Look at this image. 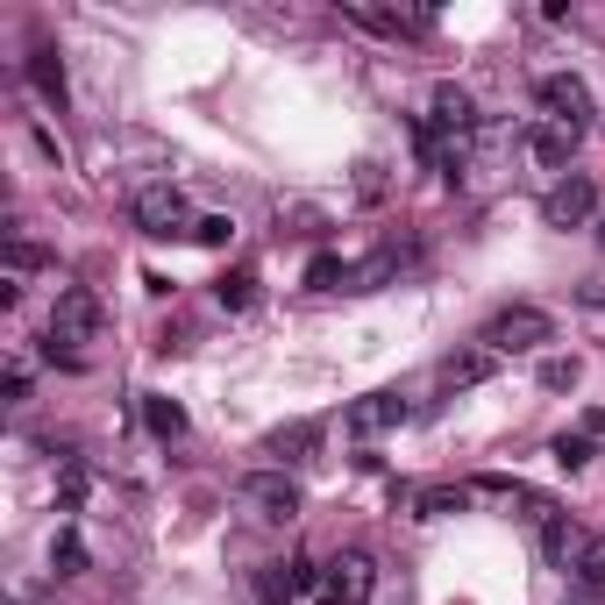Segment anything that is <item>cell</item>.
<instances>
[{"instance_id":"obj_1","label":"cell","mask_w":605,"mask_h":605,"mask_svg":"<svg viewBox=\"0 0 605 605\" xmlns=\"http://www.w3.org/2000/svg\"><path fill=\"white\" fill-rule=\"evenodd\" d=\"M100 328H107L100 292H93V286H58V306H50V342H44V356H50V363H64V371H78V349H86V342H100Z\"/></svg>"},{"instance_id":"obj_2","label":"cell","mask_w":605,"mask_h":605,"mask_svg":"<svg viewBox=\"0 0 605 605\" xmlns=\"http://www.w3.org/2000/svg\"><path fill=\"white\" fill-rule=\"evenodd\" d=\"M492 356H528V349H542V342H556V320L542 314V306H506V314H492L484 320V335H477Z\"/></svg>"},{"instance_id":"obj_3","label":"cell","mask_w":605,"mask_h":605,"mask_svg":"<svg viewBox=\"0 0 605 605\" xmlns=\"http://www.w3.org/2000/svg\"><path fill=\"white\" fill-rule=\"evenodd\" d=\"M534 100H542L548 129H562V136H584L591 129V86L577 72H548L542 86H534Z\"/></svg>"},{"instance_id":"obj_4","label":"cell","mask_w":605,"mask_h":605,"mask_svg":"<svg viewBox=\"0 0 605 605\" xmlns=\"http://www.w3.org/2000/svg\"><path fill=\"white\" fill-rule=\"evenodd\" d=\"M235 499L250 506L257 520H271V528H278V520H300V506H306V499H300V484H292L278 463H271V470H250V477L235 484Z\"/></svg>"},{"instance_id":"obj_5","label":"cell","mask_w":605,"mask_h":605,"mask_svg":"<svg viewBox=\"0 0 605 605\" xmlns=\"http://www.w3.org/2000/svg\"><path fill=\"white\" fill-rule=\"evenodd\" d=\"M129 214H136V228H143V235H193V228H199L179 185H143Z\"/></svg>"},{"instance_id":"obj_6","label":"cell","mask_w":605,"mask_h":605,"mask_svg":"<svg viewBox=\"0 0 605 605\" xmlns=\"http://www.w3.org/2000/svg\"><path fill=\"white\" fill-rule=\"evenodd\" d=\"M371 591H378V562L363 556V548L335 556L328 577H320V605H371Z\"/></svg>"},{"instance_id":"obj_7","label":"cell","mask_w":605,"mask_h":605,"mask_svg":"<svg viewBox=\"0 0 605 605\" xmlns=\"http://www.w3.org/2000/svg\"><path fill=\"white\" fill-rule=\"evenodd\" d=\"M591 214H598V185H591L584 171H570V179L548 185V199H542V221L548 228H584Z\"/></svg>"},{"instance_id":"obj_8","label":"cell","mask_w":605,"mask_h":605,"mask_svg":"<svg viewBox=\"0 0 605 605\" xmlns=\"http://www.w3.org/2000/svg\"><path fill=\"white\" fill-rule=\"evenodd\" d=\"M399 421H407V399H399V392H363V399H349V413H342V427H349L356 441L392 435Z\"/></svg>"},{"instance_id":"obj_9","label":"cell","mask_w":605,"mask_h":605,"mask_svg":"<svg viewBox=\"0 0 605 605\" xmlns=\"http://www.w3.org/2000/svg\"><path fill=\"white\" fill-rule=\"evenodd\" d=\"M427 129H435V136H470V129H477V100H470L456 78H441L435 100H427Z\"/></svg>"},{"instance_id":"obj_10","label":"cell","mask_w":605,"mask_h":605,"mask_svg":"<svg viewBox=\"0 0 605 605\" xmlns=\"http://www.w3.org/2000/svg\"><path fill=\"white\" fill-rule=\"evenodd\" d=\"M314 449H320V421H292V427H278V435L264 441V456H278V470H286V463H306Z\"/></svg>"},{"instance_id":"obj_11","label":"cell","mask_w":605,"mask_h":605,"mask_svg":"<svg viewBox=\"0 0 605 605\" xmlns=\"http://www.w3.org/2000/svg\"><path fill=\"white\" fill-rule=\"evenodd\" d=\"M542 556H548V562H570V570H577V556H584V534H577L570 513H548V520H542Z\"/></svg>"},{"instance_id":"obj_12","label":"cell","mask_w":605,"mask_h":605,"mask_svg":"<svg viewBox=\"0 0 605 605\" xmlns=\"http://www.w3.org/2000/svg\"><path fill=\"white\" fill-rule=\"evenodd\" d=\"M29 86H36V100H44V107H64V64H58V50H50V44L29 50Z\"/></svg>"},{"instance_id":"obj_13","label":"cell","mask_w":605,"mask_h":605,"mask_svg":"<svg viewBox=\"0 0 605 605\" xmlns=\"http://www.w3.org/2000/svg\"><path fill=\"white\" fill-rule=\"evenodd\" d=\"M492 371H499V356H492V349H463V356L441 363V385H449V392H463V385H484Z\"/></svg>"},{"instance_id":"obj_14","label":"cell","mask_w":605,"mask_h":605,"mask_svg":"<svg viewBox=\"0 0 605 605\" xmlns=\"http://www.w3.org/2000/svg\"><path fill=\"white\" fill-rule=\"evenodd\" d=\"M143 421H150V435H157V441H185V407H179V399L143 392Z\"/></svg>"},{"instance_id":"obj_15","label":"cell","mask_w":605,"mask_h":605,"mask_svg":"<svg viewBox=\"0 0 605 605\" xmlns=\"http://www.w3.org/2000/svg\"><path fill=\"white\" fill-rule=\"evenodd\" d=\"M413 506H421V520H449V513H463V506H470V484H427Z\"/></svg>"},{"instance_id":"obj_16","label":"cell","mask_w":605,"mask_h":605,"mask_svg":"<svg viewBox=\"0 0 605 605\" xmlns=\"http://www.w3.org/2000/svg\"><path fill=\"white\" fill-rule=\"evenodd\" d=\"M528 150H534V165L562 171V165H570V150H577V136H562V129H534V136H528Z\"/></svg>"},{"instance_id":"obj_17","label":"cell","mask_w":605,"mask_h":605,"mask_svg":"<svg viewBox=\"0 0 605 605\" xmlns=\"http://www.w3.org/2000/svg\"><path fill=\"white\" fill-rule=\"evenodd\" d=\"M50 570H58V577L86 570V542H78V528H58V542H50Z\"/></svg>"},{"instance_id":"obj_18","label":"cell","mask_w":605,"mask_h":605,"mask_svg":"<svg viewBox=\"0 0 605 605\" xmlns=\"http://www.w3.org/2000/svg\"><path fill=\"white\" fill-rule=\"evenodd\" d=\"M214 300H221L228 314H242V306H257V271H228L221 286H214Z\"/></svg>"},{"instance_id":"obj_19","label":"cell","mask_w":605,"mask_h":605,"mask_svg":"<svg viewBox=\"0 0 605 605\" xmlns=\"http://www.w3.org/2000/svg\"><path fill=\"white\" fill-rule=\"evenodd\" d=\"M392 271H399V250H378L371 264H356V271H349V292H378Z\"/></svg>"},{"instance_id":"obj_20","label":"cell","mask_w":605,"mask_h":605,"mask_svg":"<svg viewBox=\"0 0 605 605\" xmlns=\"http://www.w3.org/2000/svg\"><path fill=\"white\" fill-rule=\"evenodd\" d=\"M349 271H356V264H342V257H328V250H320V257L306 264V286H314V292H335V286H342V292H349Z\"/></svg>"},{"instance_id":"obj_21","label":"cell","mask_w":605,"mask_h":605,"mask_svg":"<svg viewBox=\"0 0 605 605\" xmlns=\"http://www.w3.org/2000/svg\"><path fill=\"white\" fill-rule=\"evenodd\" d=\"M577 385H584V363L577 356H548L542 363V392H577Z\"/></svg>"},{"instance_id":"obj_22","label":"cell","mask_w":605,"mask_h":605,"mask_svg":"<svg viewBox=\"0 0 605 605\" xmlns=\"http://www.w3.org/2000/svg\"><path fill=\"white\" fill-rule=\"evenodd\" d=\"M577 584L605 591V534H591V542H584V556H577Z\"/></svg>"},{"instance_id":"obj_23","label":"cell","mask_w":605,"mask_h":605,"mask_svg":"<svg viewBox=\"0 0 605 605\" xmlns=\"http://www.w3.org/2000/svg\"><path fill=\"white\" fill-rule=\"evenodd\" d=\"M29 271H44V250H36L29 235H15L8 242V278H29Z\"/></svg>"},{"instance_id":"obj_24","label":"cell","mask_w":605,"mask_h":605,"mask_svg":"<svg viewBox=\"0 0 605 605\" xmlns=\"http://www.w3.org/2000/svg\"><path fill=\"white\" fill-rule=\"evenodd\" d=\"M193 242H207V250H228V242H235V221H228V214H199Z\"/></svg>"},{"instance_id":"obj_25","label":"cell","mask_w":605,"mask_h":605,"mask_svg":"<svg viewBox=\"0 0 605 605\" xmlns=\"http://www.w3.org/2000/svg\"><path fill=\"white\" fill-rule=\"evenodd\" d=\"M548 456H556L562 470H584L591 463V435H556V449H548Z\"/></svg>"},{"instance_id":"obj_26","label":"cell","mask_w":605,"mask_h":605,"mask_svg":"<svg viewBox=\"0 0 605 605\" xmlns=\"http://www.w3.org/2000/svg\"><path fill=\"white\" fill-rule=\"evenodd\" d=\"M356 199H385V171L378 165H356Z\"/></svg>"},{"instance_id":"obj_27","label":"cell","mask_w":605,"mask_h":605,"mask_svg":"<svg viewBox=\"0 0 605 605\" xmlns=\"http://www.w3.org/2000/svg\"><path fill=\"white\" fill-rule=\"evenodd\" d=\"M264 605H292V577H278V570H264Z\"/></svg>"},{"instance_id":"obj_28","label":"cell","mask_w":605,"mask_h":605,"mask_svg":"<svg viewBox=\"0 0 605 605\" xmlns=\"http://www.w3.org/2000/svg\"><path fill=\"white\" fill-rule=\"evenodd\" d=\"M78 499H86V470L64 463V513H78Z\"/></svg>"},{"instance_id":"obj_29","label":"cell","mask_w":605,"mask_h":605,"mask_svg":"<svg viewBox=\"0 0 605 605\" xmlns=\"http://www.w3.org/2000/svg\"><path fill=\"white\" fill-rule=\"evenodd\" d=\"M286 577H292V591H306V584H320V577H328V570H314V556H300V562H292Z\"/></svg>"},{"instance_id":"obj_30","label":"cell","mask_w":605,"mask_h":605,"mask_svg":"<svg viewBox=\"0 0 605 605\" xmlns=\"http://www.w3.org/2000/svg\"><path fill=\"white\" fill-rule=\"evenodd\" d=\"M8 399H29V363H22V356L8 363Z\"/></svg>"},{"instance_id":"obj_31","label":"cell","mask_w":605,"mask_h":605,"mask_svg":"<svg viewBox=\"0 0 605 605\" xmlns=\"http://www.w3.org/2000/svg\"><path fill=\"white\" fill-rule=\"evenodd\" d=\"M584 435H605V413H584Z\"/></svg>"}]
</instances>
